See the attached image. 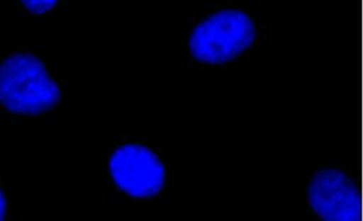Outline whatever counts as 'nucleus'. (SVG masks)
<instances>
[{
    "mask_svg": "<svg viewBox=\"0 0 363 221\" xmlns=\"http://www.w3.org/2000/svg\"><path fill=\"white\" fill-rule=\"evenodd\" d=\"M61 91L35 55L18 53L0 64V104L14 114L37 116L60 102Z\"/></svg>",
    "mask_w": 363,
    "mask_h": 221,
    "instance_id": "nucleus-1",
    "label": "nucleus"
},
{
    "mask_svg": "<svg viewBox=\"0 0 363 221\" xmlns=\"http://www.w3.org/2000/svg\"><path fill=\"white\" fill-rule=\"evenodd\" d=\"M312 210L327 221H359L362 200L358 187L341 170L316 172L308 188Z\"/></svg>",
    "mask_w": 363,
    "mask_h": 221,
    "instance_id": "nucleus-4",
    "label": "nucleus"
},
{
    "mask_svg": "<svg viewBox=\"0 0 363 221\" xmlns=\"http://www.w3.org/2000/svg\"><path fill=\"white\" fill-rule=\"evenodd\" d=\"M59 0H22L23 4L29 12L41 15L52 10Z\"/></svg>",
    "mask_w": 363,
    "mask_h": 221,
    "instance_id": "nucleus-5",
    "label": "nucleus"
},
{
    "mask_svg": "<svg viewBox=\"0 0 363 221\" xmlns=\"http://www.w3.org/2000/svg\"><path fill=\"white\" fill-rule=\"evenodd\" d=\"M256 27L246 13L224 10L196 26L190 38L193 57L203 63L220 64L241 55L254 42Z\"/></svg>",
    "mask_w": 363,
    "mask_h": 221,
    "instance_id": "nucleus-2",
    "label": "nucleus"
},
{
    "mask_svg": "<svg viewBox=\"0 0 363 221\" xmlns=\"http://www.w3.org/2000/svg\"><path fill=\"white\" fill-rule=\"evenodd\" d=\"M7 212V201L3 191H0V221H3Z\"/></svg>",
    "mask_w": 363,
    "mask_h": 221,
    "instance_id": "nucleus-6",
    "label": "nucleus"
},
{
    "mask_svg": "<svg viewBox=\"0 0 363 221\" xmlns=\"http://www.w3.org/2000/svg\"><path fill=\"white\" fill-rule=\"evenodd\" d=\"M109 169L116 186L138 199L154 197L165 183L162 162L141 144H125L116 149L110 159Z\"/></svg>",
    "mask_w": 363,
    "mask_h": 221,
    "instance_id": "nucleus-3",
    "label": "nucleus"
}]
</instances>
